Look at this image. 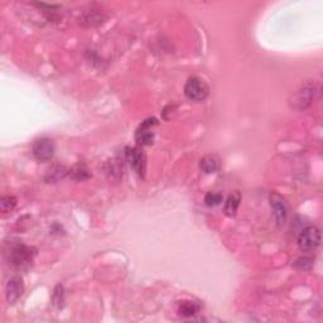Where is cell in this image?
<instances>
[{
  "instance_id": "1",
  "label": "cell",
  "mask_w": 323,
  "mask_h": 323,
  "mask_svg": "<svg viewBox=\"0 0 323 323\" xmlns=\"http://www.w3.org/2000/svg\"><path fill=\"white\" fill-rule=\"evenodd\" d=\"M210 89L198 77H191L185 85V95L192 101H203L208 96Z\"/></svg>"
},
{
  "instance_id": "2",
  "label": "cell",
  "mask_w": 323,
  "mask_h": 323,
  "mask_svg": "<svg viewBox=\"0 0 323 323\" xmlns=\"http://www.w3.org/2000/svg\"><path fill=\"white\" fill-rule=\"evenodd\" d=\"M321 242V232L316 226H308L298 237V246L302 252H313Z\"/></svg>"
},
{
  "instance_id": "3",
  "label": "cell",
  "mask_w": 323,
  "mask_h": 323,
  "mask_svg": "<svg viewBox=\"0 0 323 323\" xmlns=\"http://www.w3.org/2000/svg\"><path fill=\"white\" fill-rule=\"evenodd\" d=\"M35 250L33 247L25 245H17L13 247L10 253V263L15 268H24L32 263L33 257L35 255Z\"/></svg>"
},
{
  "instance_id": "4",
  "label": "cell",
  "mask_w": 323,
  "mask_h": 323,
  "mask_svg": "<svg viewBox=\"0 0 323 323\" xmlns=\"http://www.w3.org/2000/svg\"><path fill=\"white\" fill-rule=\"evenodd\" d=\"M33 156L41 162H47L52 159L54 154V144L51 139L41 138L33 143Z\"/></svg>"
},
{
  "instance_id": "5",
  "label": "cell",
  "mask_w": 323,
  "mask_h": 323,
  "mask_svg": "<svg viewBox=\"0 0 323 323\" xmlns=\"http://www.w3.org/2000/svg\"><path fill=\"white\" fill-rule=\"evenodd\" d=\"M126 161L129 162V164L131 165L134 170L138 173L139 175L143 177L144 173H146V154L143 153L140 148H128L125 152Z\"/></svg>"
},
{
  "instance_id": "6",
  "label": "cell",
  "mask_w": 323,
  "mask_h": 323,
  "mask_svg": "<svg viewBox=\"0 0 323 323\" xmlns=\"http://www.w3.org/2000/svg\"><path fill=\"white\" fill-rule=\"evenodd\" d=\"M270 206L271 210H273L274 217H275L276 224H278L279 226L284 225L286 216H288V207H286V203L285 201L283 200V197L273 193V195L270 196Z\"/></svg>"
},
{
  "instance_id": "7",
  "label": "cell",
  "mask_w": 323,
  "mask_h": 323,
  "mask_svg": "<svg viewBox=\"0 0 323 323\" xmlns=\"http://www.w3.org/2000/svg\"><path fill=\"white\" fill-rule=\"evenodd\" d=\"M157 124V119H148L139 126L138 131L135 134L136 141L139 146H151L154 140V134L151 128Z\"/></svg>"
},
{
  "instance_id": "8",
  "label": "cell",
  "mask_w": 323,
  "mask_h": 323,
  "mask_svg": "<svg viewBox=\"0 0 323 323\" xmlns=\"http://www.w3.org/2000/svg\"><path fill=\"white\" fill-rule=\"evenodd\" d=\"M23 291H24V285H23V280L19 276H13L7 284L5 288V297L9 304H14L18 299L22 297Z\"/></svg>"
},
{
  "instance_id": "9",
  "label": "cell",
  "mask_w": 323,
  "mask_h": 323,
  "mask_svg": "<svg viewBox=\"0 0 323 323\" xmlns=\"http://www.w3.org/2000/svg\"><path fill=\"white\" fill-rule=\"evenodd\" d=\"M314 92H316V90H314V86L312 84L303 86V89L301 91H298L297 96L294 97V105H296V107L304 109L308 106L311 104L312 99L314 97Z\"/></svg>"
},
{
  "instance_id": "10",
  "label": "cell",
  "mask_w": 323,
  "mask_h": 323,
  "mask_svg": "<svg viewBox=\"0 0 323 323\" xmlns=\"http://www.w3.org/2000/svg\"><path fill=\"white\" fill-rule=\"evenodd\" d=\"M240 202H241V196H240L239 192H235L232 193V195H230L229 197H227L226 202H225V213L229 216H234L235 213H236L237 208H239Z\"/></svg>"
},
{
  "instance_id": "11",
  "label": "cell",
  "mask_w": 323,
  "mask_h": 323,
  "mask_svg": "<svg viewBox=\"0 0 323 323\" xmlns=\"http://www.w3.org/2000/svg\"><path fill=\"white\" fill-rule=\"evenodd\" d=\"M219 159L216 156H205L200 161L201 169L205 173H215L219 169Z\"/></svg>"
},
{
  "instance_id": "12",
  "label": "cell",
  "mask_w": 323,
  "mask_h": 323,
  "mask_svg": "<svg viewBox=\"0 0 323 323\" xmlns=\"http://www.w3.org/2000/svg\"><path fill=\"white\" fill-rule=\"evenodd\" d=\"M198 311H200V306L193 302H183L180 306V313L185 317L195 316Z\"/></svg>"
},
{
  "instance_id": "13",
  "label": "cell",
  "mask_w": 323,
  "mask_h": 323,
  "mask_svg": "<svg viewBox=\"0 0 323 323\" xmlns=\"http://www.w3.org/2000/svg\"><path fill=\"white\" fill-rule=\"evenodd\" d=\"M66 173H67L66 168L62 167V165H56V167H53L52 169H50L46 180H47L48 182H57L58 180H62V178L66 175Z\"/></svg>"
},
{
  "instance_id": "14",
  "label": "cell",
  "mask_w": 323,
  "mask_h": 323,
  "mask_svg": "<svg viewBox=\"0 0 323 323\" xmlns=\"http://www.w3.org/2000/svg\"><path fill=\"white\" fill-rule=\"evenodd\" d=\"M15 205H17V198L13 196H4L0 201V208L3 213H8L14 210Z\"/></svg>"
},
{
  "instance_id": "15",
  "label": "cell",
  "mask_w": 323,
  "mask_h": 323,
  "mask_svg": "<svg viewBox=\"0 0 323 323\" xmlns=\"http://www.w3.org/2000/svg\"><path fill=\"white\" fill-rule=\"evenodd\" d=\"M222 202V195L219 192H208L207 195L205 196V203L210 207H213V206L220 205Z\"/></svg>"
},
{
  "instance_id": "16",
  "label": "cell",
  "mask_w": 323,
  "mask_h": 323,
  "mask_svg": "<svg viewBox=\"0 0 323 323\" xmlns=\"http://www.w3.org/2000/svg\"><path fill=\"white\" fill-rule=\"evenodd\" d=\"M72 174H74V178L77 181H82L89 178V173H87V169L84 167V165H79V167L75 168L72 170Z\"/></svg>"
},
{
  "instance_id": "17",
  "label": "cell",
  "mask_w": 323,
  "mask_h": 323,
  "mask_svg": "<svg viewBox=\"0 0 323 323\" xmlns=\"http://www.w3.org/2000/svg\"><path fill=\"white\" fill-rule=\"evenodd\" d=\"M53 302L57 307H61L63 303V288H62V285H57L54 289Z\"/></svg>"
},
{
  "instance_id": "18",
  "label": "cell",
  "mask_w": 323,
  "mask_h": 323,
  "mask_svg": "<svg viewBox=\"0 0 323 323\" xmlns=\"http://www.w3.org/2000/svg\"><path fill=\"white\" fill-rule=\"evenodd\" d=\"M294 267L301 270H308L312 267V260L308 258H301L294 263Z\"/></svg>"
}]
</instances>
